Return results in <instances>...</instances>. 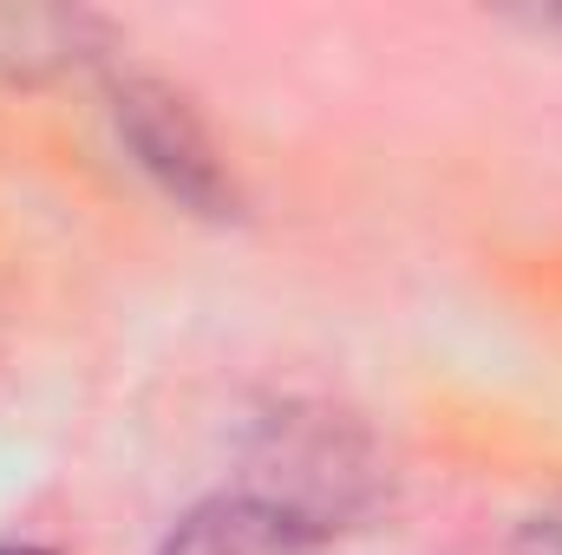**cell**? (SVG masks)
I'll list each match as a JSON object with an SVG mask.
<instances>
[{
    "label": "cell",
    "mask_w": 562,
    "mask_h": 555,
    "mask_svg": "<svg viewBox=\"0 0 562 555\" xmlns=\"http://www.w3.org/2000/svg\"><path fill=\"white\" fill-rule=\"evenodd\" d=\"M112 125H119L125 150L157 177L164 196H177L196 216H229L236 209V183H229L216 144H210V132L196 125V112L170 86L138 79V72L119 79L112 86Z\"/></svg>",
    "instance_id": "cell-1"
},
{
    "label": "cell",
    "mask_w": 562,
    "mask_h": 555,
    "mask_svg": "<svg viewBox=\"0 0 562 555\" xmlns=\"http://www.w3.org/2000/svg\"><path fill=\"white\" fill-rule=\"evenodd\" d=\"M157 555H327L321 530L301 523L294 510H281L269 497H216V503H196Z\"/></svg>",
    "instance_id": "cell-2"
},
{
    "label": "cell",
    "mask_w": 562,
    "mask_h": 555,
    "mask_svg": "<svg viewBox=\"0 0 562 555\" xmlns=\"http://www.w3.org/2000/svg\"><path fill=\"white\" fill-rule=\"evenodd\" d=\"M543 555H562V523H550V530H543Z\"/></svg>",
    "instance_id": "cell-3"
},
{
    "label": "cell",
    "mask_w": 562,
    "mask_h": 555,
    "mask_svg": "<svg viewBox=\"0 0 562 555\" xmlns=\"http://www.w3.org/2000/svg\"><path fill=\"white\" fill-rule=\"evenodd\" d=\"M0 555H53V550H26V543H7Z\"/></svg>",
    "instance_id": "cell-4"
}]
</instances>
